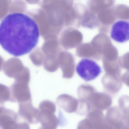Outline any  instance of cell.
<instances>
[{
  "label": "cell",
  "instance_id": "1",
  "mask_svg": "<svg viewBox=\"0 0 129 129\" xmlns=\"http://www.w3.org/2000/svg\"><path fill=\"white\" fill-rule=\"evenodd\" d=\"M39 37L38 26L27 15L20 13L9 14L0 24V43L3 49L15 56L30 52L37 45Z\"/></svg>",
  "mask_w": 129,
  "mask_h": 129
},
{
  "label": "cell",
  "instance_id": "2",
  "mask_svg": "<svg viewBox=\"0 0 129 129\" xmlns=\"http://www.w3.org/2000/svg\"><path fill=\"white\" fill-rule=\"evenodd\" d=\"M76 71L81 78L87 82L96 79L102 71L101 67L95 61L86 58L81 59L78 62Z\"/></svg>",
  "mask_w": 129,
  "mask_h": 129
},
{
  "label": "cell",
  "instance_id": "3",
  "mask_svg": "<svg viewBox=\"0 0 129 129\" xmlns=\"http://www.w3.org/2000/svg\"><path fill=\"white\" fill-rule=\"evenodd\" d=\"M28 83L15 81L10 88L11 102L19 104L32 102Z\"/></svg>",
  "mask_w": 129,
  "mask_h": 129
},
{
  "label": "cell",
  "instance_id": "4",
  "mask_svg": "<svg viewBox=\"0 0 129 129\" xmlns=\"http://www.w3.org/2000/svg\"><path fill=\"white\" fill-rule=\"evenodd\" d=\"M111 38L115 42L122 43L129 40V21L119 20L114 22L111 27Z\"/></svg>",
  "mask_w": 129,
  "mask_h": 129
},
{
  "label": "cell",
  "instance_id": "5",
  "mask_svg": "<svg viewBox=\"0 0 129 129\" xmlns=\"http://www.w3.org/2000/svg\"><path fill=\"white\" fill-rule=\"evenodd\" d=\"M105 118L112 129H125L128 126L125 123L118 106H115L108 109Z\"/></svg>",
  "mask_w": 129,
  "mask_h": 129
},
{
  "label": "cell",
  "instance_id": "6",
  "mask_svg": "<svg viewBox=\"0 0 129 129\" xmlns=\"http://www.w3.org/2000/svg\"><path fill=\"white\" fill-rule=\"evenodd\" d=\"M87 102L91 110L98 109L103 111L110 107L112 104V99L107 93L96 91Z\"/></svg>",
  "mask_w": 129,
  "mask_h": 129
},
{
  "label": "cell",
  "instance_id": "7",
  "mask_svg": "<svg viewBox=\"0 0 129 129\" xmlns=\"http://www.w3.org/2000/svg\"><path fill=\"white\" fill-rule=\"evenodd\" d=\"M101 82L105 90L112 95L117 93L122 86L121 75L105 73L102 79Z\"/></svg>",
  "mask_w": 129,
  "mask_h": 129
},
{
  "label": "cell",
  "instance_id": "8",
  "mask_svg": "<svg viewBox=\"0 0 129 129\" xmlns=\"http://www.w3.org/2000/svg\"><path fill=\"white\" fill-rule=\"evenodd\" d=\"M40 110L32 105V102L19 104L18 113L29 123L36 124L39 122Z\"/></svg>",
  "mask_w": 129,
  "mask_h": 129
},
{
  "label": "cell",
  "instance_id": "9",
  "mask_svg": "<svg viewBox=\"0 0 129 129\" xmlns=\"http://www.w3.org/2000/svg\"><path fill=\"white\" fill-rule=\"evenodd\" d=\"M1 69L9 77L15 78L21 72L25 66L21 61L17 58H13L2 62Z\"/></svg>",
  "mask_w": 129,
  "mask_h": 129
},
{
  "label": "cell",
  "instance_id": "10",
  "mask_svg": "<svg viewBox=\"0 0 129 129\" xmlns=\"http://www.w3.org/2000/svg\"><path fill=\"white\" fill-rule=\"evenodd\" d=\"M16 114L12 110L0 107V123L2 129H17Z\"/></svg>",
  "mask_w": 129,
  "mask_h": 129
},
{
  "label": "cell",
  "instance_id": "11",
  "mask_svg": "<svg viewBox=\"0 0 129 129\" xmlns=\"http://www.w3.org/2000/svg\"><path fill=\"white\" fill-rule=\"evenodd\" d=\"M56 103L59 107L67 113H76L78 107L79 101L71 95L64 94L58 96Z\"/></svg>",
  "mask_w": 129,
  "mask_h": 129
},
{
  "label": "cell",
  "instance_id": "12",
  "mask_svg": "<svg viewBox=\"0 0 129 129\" xmlns=\"http://www.w3.org/2000/svg\"><path fill=\"white\" fill-rule=\"evenodd\" d=\"M58 59L59 67L61 70L62 77L69 79L72 77L75 69V62L73 57L70 55H62Z\"/></svg>",
  "mask_w": 129,
  "mask_h": 129
},
{
  "label": "cell",
  "instance_id": "13",
  "mask_svg": "<svg viewBox=\"0 0 129 129\" xmlns=\"http://www.w3.org/2000/svg\"><path fill=\"white\" fill-rule=\"evenodd\" d=\"M39 121L45 129H56L59 125L58 119L54 113L40 111Z\"/></svg>",
  "mask_w": 129,
  "mask_h": 129
},
{
  "label": "cell",
  "instance_id": "14",
  "mask_svg": "<svg viewBox=\"0 0 129 129\" xmlns=\"http://www.w3.org/2000/svg\"><path fill=\"white\" fill-rule=\"evenodd\" d=\"M86 116L85 118L94 129H98L105 119V116L102 111L98 109L92 110Z\"/></svg>",
  "mask_w": 129,
  "mask_h": 129
},
{
  "label": "cell",
  "instance_id": "15",
  "mask_svg": "<svg viewBox=\"0 0 129 129\" xmlns=\"http://www.w3.org/2000/svg\"><path fill=\"white\" fill-rule=\"evenodd\" d=\"M96 91L95 88L90 85L82 84L78 87L77 89L79 99L87 101Z\"/></svg>",
  "mask_w": 129,
  "mask_h": 129
},
{
  "label": "cell",
  "instance_id": "16",
  "mask_svg": "<svg viewBox=\"0 0 129 129\" xmlns=\"http://www.w3.org/2000/svg\"><path fill=\"white\" fill-rule=\"evenodd\" d=\"M118 107L121 110L124 120L128 125L129 121V96L126 95L121 96L118 101Z\"/></svg>",
  "mask_w": 129,
  "mask_h": 129
},
{
  "label": "cell",
  "instance_id": "17",
  "mask_svg": "<svg viewBox=\"0 0 129 129\" xmlns=\"http://www.w3.org/2000/svg\"><path fill=\"white\" fill-rule=\"evenodd\" d=\"M44 69L50 72L56 71L59 67L58 59L55 58H49L44 60L43 63Z\"/></svg>",
  "mask_w": 129,
  "mask_h": 129
},
{
  "label": "cell",
  "instance_id": "18",
  "mask_svg": "<svg viewBox=\"0 0 129 129\" xmlns=\"http://www.w3.org/2000/svg\"><path fill=\"white\" fill-rule=\"evenodd\" d=\"M39 109L41 112L54 113L56 111V107L55 104L52 101L45 100L40 103Z\"/></svg>",
  "mask_w": 129,
  "mask_h": 129
},
{
  "label": "cell",
  "instance_id": "19",
  "mask_svg": "<svg viewBox=\"0 0 129 129\" xmlns=\"http://www.w3.org/2000/svg\"><path fill=\"white\" fill-rule=\"evenodd\" d=\"M11 101L10 88L2 84L0 85V102L2 104L5 102Z\"/></svg>",
  "mask_w": 129,
  "mask_h": 129
},
{
  "label": "cell",
  "instance_id": "20",
  "mask_svg": "<svg viewBox=\"0 0 129 129\" xmlns=\"http://www.w3.org/2000/svg\"><path fill=\"white\" fill-rule=\"evenodd\" d=\"M14 79L15 81L29 84L30 80V72L29 70L25 66L21 72Z\"/></svg>",
  "mask_w": 129,
  "mask_h": 129
},
{
  "label": "cell",
  "instance_id": "21",
  "mask_svg": "<svg viewBox=\"0 0 129 129\" xmlns=\"http://www.w3.org/2000/svg\"><path fill=\"white\" fill-rule=\"evenodd\" d=\"M77 129H94L89 121L85 118L78 123Z\"/></svg>",
  "mask_w": 129,
  "mask_h": 129
},
{
  "label": "cell",
  "instance_id": "22",
  "mask_svg": "<svg viewBox=\"0 0 129 129\" xmlns=\"http://www.w3.org/2000/svg\"><path fill=\"white\" fill-rule=\"evenodd\" d=\"M17 129H30L28 124L26 122H22L18 123Z\"/></svg>",
  "mask_w": 129,
  "mask_h": 129
},
{
  "label": "cell",
  "instance_id": "23",
  "mask_svg": "<svg viewBox=\"0 0 129 129\" xmlns=\"http://www.w3.org/2000/svg\"><path fill=\"white\" fill-rule=\"evenodd\" d=\"M98 129H112L105 119Z\"/></svg>",
  "mask_w": 129,
  "mask_h": 129
},
{
  "label": "cell",
  "instance_id": "24",
  "mask_svg": "<svg viewBox=\"0 0 129 129\" xmlns=\"http://www.w3.org/2000/svg\"><path fill=\"white\" fill-rule=\"evenodd\" d=\"M39 129H45L42 127L40 128Z\"/></svg>",
  "mask_w": 129,
  "mask_h": 129
},
{
  "label": "cell",
  "instance_id": "25",
  "mask_svg": "<svg viewBox=\"0 0 129 129\" xmlns=\"http://www.w3.org/2000/svg\"></svg>",
  "mask_w": 129,
  "mask_h": 129
}]
</instances>
